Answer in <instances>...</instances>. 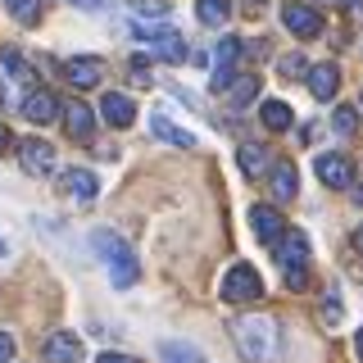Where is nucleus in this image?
I'll return each instance as SVG.
<instances>
[{
  "label": "nucleus",
  "instance_id": "f257e3e1",
  "mask_svg": "<svg viewBox=\"0 0 363 363\" xmlns=\"http://www.w3.org/2000/svg\"><path fill=\"white\" fill-rule=\"evenodd\" d=\"M309 259H313L309 236H304L300 227H286V232H281V241H277V268H281V277H286L291 291H304V286H309Z\"/></svg>",
  "mask_w": 363,
  "mask_h": 363
},
{
  "label": "nucleus",
  "instance_id": "f03ea898",
  "mask_svg": "<svg viewBox=\"0 0 363 363\" xmlns=\"http://www.w3.org/2000/svg\"><path fill=\"white\" fill-rule=\"evenodd\" d=\"M232 336L245 363H268L277 354V323L272 318H241V323H232Z\"/></svg>",
  "mask_w": 363,
  "mask_h": 363
},
{
  "label": "nucleus",
  "instance_id": "7ed1b4c3",
  "mask_svg": "<svg viewBox=\"0 0 363 363\" xmlns=\"http://www.w3.org/2000/svg\"><path fill=\"white\" fill-rule=\"evenodd\" d=\"M91 245H96V255L109 264V281L118 291H128L136 281V255L128 250V241H123L118 232H109V227H100V232L91 236Z\"/></svg>",
  "mask_w": 363,
  "mask_h": 363
},
{
  "label": "nucleus",
  "instance_id": "20e7f679",
  "mask_svg": "<svg viewBox=\"0 0 363 363\" xmlns=\"http://www.w3.org/2000/svg\"><path fill=\"white\" fill-rule=\"evenodd\" d=\"M218 295L227 304H255V300H264V277H259L250 264H232L223 272V286Z\"/></svg>",
  "mask_w": 363,
  "mask_h": 363
},
{
  "label": "nucleus",
  "instance_id": "39448f33",
  "mask_svg": "<svg viewBox=\"0 0 363 363\" xmlns=\"http://www.w3.org/2000/svg\"><path fill=\"white\" fill-rule=\"evenodd\" d=\"M313 173L323 186H336V191H345L350 182H354V164H350L340 150H327V155H318L313 159Z\"/></svg>",
  "mask_w": 363,
  "mask_h": 363
},
{
  "label": "nucleus",
  "instance_id": "423d86ee",
  "mask_svg": "<svg viewBox=\"0 0 363 363\" xmlns=\"http://www.w3.org/2000/svg\"><path fill=\"white\" fill-rule=\"evenodd\" d=\"M136 32H141V37L155 45V55H159V60H168V64H182L191 55L177 28H136Z\"/></svg>",
  "mask_w": 363,
  "mask_h": 363
},
{
  "label": "nucleus",
  "instance_id": "0eeeda50",
  "mask_svg": "<svg viewBox=\"0 0 363 363\" xmlns=\"http://www.w3.org/2000/svg\"><path fill=\"white\" fill-rule=\"evenodd\" d=\"M281 23H286L295 37H318V32H323V14H318L313 5H300V0H295V5H281Z\"/></svg>",
  "mask_w": 363,
  "mask_h": 363
},
{
  "label": "nucleus",
  "instance_id": "6e6552de",
  "mask_svg": "<svg viewBox=\"0 0 363 363\" xmlns=\"http://www.w3.org/2000/svg\"><path fill=\"white\" fill-rule=\"evenodd\" d=\"M18 164H23V173H32V177H50L55 173V150L45 141H23Z\"/></svg>",
  "mask_w": 363,
  "mask_h": 363
},
{
  "label": "nucleus",
  "instance_id": "1a4fd4ad",
  "mask_svg": "<svg viewBox=\"0 0 363 363\" xmlns=\"http://www.w3.org/2000/svg\"><path fill=\"white\" fill-rule=\"evenodd\" d=\"M64 77L73 86H100V77H105V64L96 60V55H73V60H64Z\"/></svg>",
  "mask_w": 363,
  "mask_h": 363
},
{
  "label": "nucleus",
  "instance_id": "9d476101",
  "mask_svg": "<svg viewBox=\"0 0 363 363\" xmlns=\"http://www.w3.org/2000/svg\"><path fill=\"white\" fill-rule=\"evenodd\" d=\"M55 113H60V100H55L50 91H41V86L23 91V118L28 123H50Z\"/></svg>",
  "mask_w": 363,
  "mask_h": 363
},
{
  "label": "nucleus",
  "instance_id": "9b49d317",
  "mask_svg": "<svg viewBox=\"0 0 363 363\" xmlns=\"http://www.w3.org/2000/svg\"><path fill=\"white\" fill-rule=\"evenodd\" d=\"M60 113H64V132L77 136V141H86V136L96 132V113H91V105H82V100H68Z\"/></svg>",
  "mask_w": 363,
  "mask_h": 363
},
{
  "label": "nucleus",
  "instance_id": "f8f14e48",
  "mask_svg": "<svg viewBox=\"0 0 363 363\" xmlns=\"http://www.w3.org/2000/svg\"><path fill=\"white\" fill-rule=\"evenodd\" d=\"M60 186H64V191H68L73 200H82V204L100 196V177H96V173H86V168H64Z\"/></svg>",
  "mask_w": 363,
  "mask_h": 363
},
{
  "label": "nucleus",
  "instance_id": "ddd939ff",
  "mask_svg": "<svg viewBox=\"0 0 363 363\" xmlns=\"http://www.w3.org/2000/svg\"><path fill=\"white\" fill-rule=\"evenodd\" d=\"M250 227H255L259 241H272V245H277L281 232H286V227H281V213L272 209V204H255V209H250Z\"/></svg>",
  "mask_w": 363,
  "mask_h": 363
},
{
  "label": "nucleus",
  "instance_id": "4468645a",
  "mask_svg": "<svg viewBox=\"0 0 363 363\" xmlns=\"http://www.w3.org/2000/svg\"><path fill=\"white\" fill-rule=\"evenodd\" d=\"M336 91H340V73H336V64H313L309 68V96L313 100H336Z\"/></svg>",
  "mask_w": 363,
  "mask_h": 363
},
{
  "label": "nucleus",
  "instance_id": "2eb2a0df",
  "mask_svg": "<svg viewBox=\"0 0 363 363\" xmlns=\"http://www.w3.org/2000/svg\"><path fill=\"white\" fill-rule=\"evenodd\" d=\"M236 164H241L245 177H264V173H272V150H268V145L245 141L241 150H236Z\"/></svg>",
  "mask_w": 363,
  "mask_h": 363
},
{
  "label": "nucleus",
  "instance_id": "dca6fc26",
  "mask_svg": "<svg viewBox=\"0 0 363 363\" xmlns=\"http://www.w3.org/2000/svg\"><path fill=\"white\" fill-rule=\"evenodd\" d=\"M100 113H105V123L109 128H132V118H136V105L123 91H109L105 100H100Z\"/></svg>",
  "mask_w": 363,
  "mask_h": 363
},
{
  "label": "nucleus",
  "instance_id": "f3484780",
  "mask_svg": "<svg viewBox=\"0 0 363 363\" xmlns=\"http://www.w3.org/2000/svg\"><path fill=\"white\" fill-rule=\"evenodd\" d=\"M82 359V340L73 332H55L45 340V363H77Z\"/></svg>",
  "mask_w": 363,
  "mask_h": 363
},
{
  "label": "nucleus",
  "instance_id": "a211bd4d",
  "mask_svg": "<svg viewBox=\"0 0 363 363\" xmlns=\"http://www.w3.org/2000/svg\"><path fill=\"white\" fill-rule=\"evenodd\" d=\"M268 191H272L277 200H295V164H291V159L272 164V173H268Z\"/></svg>",
  "mask_w": 363,
  "mask_h": 363
},
{
  "label": "nucleus",
  "instance_id": "6ab92c4d",
  "mask_svg": "<svg viewBox=\"0 0 363 363\" xmlns=\"http://www.w3.org/2000/svg\"><path fill=\"white\" fill-rule=\"evenodd\" d=\"M150 128H155V136H159V141H168V145H182V150H196V136H191V132H182L177 123H168L164 113H150Z\"/></svg>",
  "mask_w": 363,
  "mask_h": 363
},
{
  "label": "nucleus",
  "instance_id": "aec40b11",
  "mask_svg": "<svg viewBox=\"0 0 363 363\" xmlns=\"http://www.w3.org/2000/svg\"><path fill=\"white\" fill-rule=\"evenodd\" d=\"M259 118H264V128H268V132H286L291 123H295V109L286 105V100H264Z\"/></svg>",
  "mask_w": 363,
  "mask_h": 363
},
{
  "label": "nucleus",
  "instance_id": "412c9836",
  "mask_svg": "<svg viewBox=\"0 0 363 363\" xmlns=\"http://www.w3.org/2000/svg\"><path fill=\"white\" fill-rule=\"evenodd\" d=\"M196 14L204 28H223L232 18V0H196Z\"/></svg>",
  "mask_w": 363,
  "mask_h": 363
},
{
  "label": "nucleus",
  "instance_id": "4be33fe9",
  "mask_svg": "<svg viewBox=\"0 0 363 363\" xmlns=\"http://www.w3.org/2000/svg\"><path fill=\"white\" fill-rule=\"evenodd\" d=\"M159 359L164 363H209L196 345H182V340H164V345H159Z\"/></svg>",
  "mask_w": 363,
  "mask_h": 363
},
{
  "label": "nucleus",
  "instance_id": "5701e85b",
  "mask_svg": "<svg viewBox=\"0 0 363 363\" xmlns=\"http://www.w3.org/2000/svg\"><path fill=\"white\" fill-rule=\"evenodd\" d=\"M227 96H232V105H236V109L250 105V100L259 96V77H250V73H245V77H236V86L227 91Z\"/></svg>",
  "mask_w": 363,
  "mask_h": 363
},
{
  "label": "nucleus",
  "instance_id": "b1692460",
  "mask_svg": "<svg viewBox=\"0 0 363 363\" xmlns=\"http://www.w3.org/2000/svg\"><path fill=\"white\" fill-rule=\"evenodd\" d=\"M5 9H9V18H18V23L41 18V0H5Z\"/></svg>",
  "mask_w": 363,
  "mask_h": 363
},
{
  "label": "nucleus",
  "instance_id": "393cba45",
  "mask_svg": "<svg viewBox=\"0 0 363 363\" xmlns=\"http://www.w3.org/2000/svg\"><path fill=\"white\" fill-rule=\"evenodd\" d=\"M236 55H241V41H236V37H223L218 45H213V68H232Z\"/></svg>",
  "mask_w": 363,
  "mask_h": 363
},
{
  "label": "nucleus",
  "instance_id": "a878e982",
  "mask_svg": "<svg viewBox=\"0 0 363 363\" xmlns=\"http://www.w3.org/2000/svg\"><path fill=\"white\" fill-rule=\"evenodd\" d=\"M0 64H5V73H9V77H14V82H28V77H32V68H28V64H23V55L14 50V45H9V50H5V55H0Z\"/></svg>",
  "mask_w": 363,
  "mask_h": 363
},
{
  "label": "nucleus",
  "instance_id": "bb28decb",
  "mask_svg": "<svg viewBox=\"0 0 363 363\" xmlns=\"http://www.w3.org/2000/svg\"><path fill=\"white\" fill-rule=\"evenodd\" d=\"M236 77H241L236 68H213V73H209V91H213V96H227V91L236 86Z\"/></svg>",
  "mask_w": 363,
  "mask_h": 363
},
{
  "label": "nucleus",
  "instance_id": "cd10ccee",
  "mask_svg": "<svg viewBox=\"0 0 363 363\" xmlns=\"http://www.w3.org/2000/svg\"><path fill=\"white\" fill-rule=\"evenodd\" d=\"M332 128H336L340 136H354V128H359V109H354V105H340L336 118H332Z\"/></svg>",
  "mask_w": 363,
  "mask_h": 363
},
{
  "label": "nucleus",
  "instance_id": "c85d7f7f",
  "mask_svg": "<svg viewBox=\"0 0 363 363\" xmlns=\"http://www.w3.org/2000/svg\"><path fill=\"white\" fill-rule=\"evenodd\" d=\"M168 0H132V14H141V18H168Z\"/></svg>",
  "mask_w": 363,
  "mask_h": 363
},
{
  "label": "nucleus",
  "instance_id": "c756f323",
  "mask_svg": "<svg viewBox=\"0 0 363 363\" xmlns=\"http://www.w3.org/2000/svg\"><path fill=\"white\" fill-rule=\"evenodd\" d=\"M277 68H281V77H286V82H295L300 73H309V64H304L300 55H281V60H277Z\"/></svg>",
  "mask_w": 363,
  "mask_h": 363
},
{
  "label": "nucleus",
  "instance_id": "7c9ffc66",
  "mask_svg": "<svg viewBox=\"0 0 363 363\" xmlns=\"http://www.w3.org/2000/svg\"><path fill=\"white\" fill-rule=\"evenodd\" d=\"M323 323H327V327H336V323H340V295H336V286L323 295Z\"/></svg>",
  "mask_w": 363,
  "mask_h": 363
},
{
  "label": "nucleus",
  "instance_id": "2f4dec72",
  "mask_svg": "<svg viewBox=\"0 0 363 363\" xmlns=\"http://www.w3.org/2000/svg\"><path fill=\"white\" fill-rule=\"evenodd\" d=\"M128 68H132V82H150V60L145 55H132Z\"/></svg>",
  "mask_w": 363,
  "mask_h": 363
},
{
  "label": "nucleus",
  "instance_id": "473e14b6",
  "mask_svg": "<svg viewBox=\"0 0 363 363\" xmlns=\"http://www.w3.org/2000/svg\"><path fill=\"white\" fill-rule=\"evenodd\" d=\"M9 359H14V336L0 332V363H9Z\"/></svg>",
  "mask_w": 363,
  "mask_h": 363
},
{
  "label": "nucleus",
  "instance_id": "72a5a7b5",
  "mask_svg": "<svg viewBox=\"0 0 363 363\" xmlns=\"http://www.w3.org/2000/svg\"><path fill=\"white\" fill-rule=\"evenodd\" d=\"M264 5H268V0H245V18H259V14H264Z\"/></svg>",
  "mask_w": 363,
  "mask_h": 363
},
{
  "label": "nucleus",
  "instance_id": "f704fd0d",
  "mask_svg": "<svg viewBox=\"0 0 363 363\" xmlns=\"http://www.w3.org/2000/svg\"><path fill=\"white\" fill-rule=\"evenodd\" d=\"M336 5H340V9H350V14H359V18H363V0H336Z\"/></svg>",
  "mask_w": 363,
  "mask_h": 363
},
{
  "label": "nucleus",
  "instance_id": "c9c22d12",
  "mask_svg": "<svg viewBox=\"0 0 363 363\" xmlns=\"http://www.w3.org/2000/svg\"><path fill=\"white\" fill-rule=\"evenodd\" d=\"M96 363H136V359H132V354H100Z\"/></svg>",
  "mask_w": 363,
  "mask_h": 363
},
{
  "label": "nucleus",
  "instance_id": "e433bc0d",
  "mask_svg": "<svg viewBox=\"0 0 363 363\" xmlns=\"http://www.w3.org/2000/svg\"><path fill=\"white\" fill-rule=\"evenodd\" d=\"M68 5H77V9H105V0H68Z\"/></svg>",
  "mask_w": 363,
  "mask_h": 363
},
{
  "label": "nucleus",
  "instance_id": "4c0bfd02",
  "mask_svg": "<svg viewBox=\"0 0 363 363\" xmlns=\"http://www.w3.org/2000/svg\"><path fill=\"white\" fill-rule=\"evenodd\" d=\"M354 354L363 359V327H359V332H354Z\"/></svg>",
  "mask_w": 363,
  "mask_h": 363
},
{
  "label": "nucleus",
  "instance_id": "58836bf2",
  "mask_svg": "<svg viewBox=\"0 0 363 363\" xmlns=\"http://www.w3.org/2000/svg\"><path fill=\"white\" fill-rule=\"evenodd\" d=\"M354 250L363 255V227H354Z\"/></svg>",
  "mask_w": 363,
  "mask_h": 363
},
{
  "label": "nucleus",
  "instance_id": "ea45409f",
  "mask_svg": "<svg viewBox=\"0 0 363 363\" xmlns=\"http://www.w3.org/2000/svg\"><path fill=\"white\" fill-rule=\"evenodd\" d=\"M5 145H9V128H5V123H0V150H5Z\"/></svg>",
  "mask_w": 363,
  "mask_h": 363
},
{
  "label": "nucleus",
  "instance_id": "a19ab883",
  "mask_svg": "<svg viewBox=\"0 0 363 363\" xmlns=\"http://www.w3.org/2000/svg\"><path fill=\"white\" fill-rule=\"evenodd\" d=\"M359 109H363V96H359Z\"/></svg>",
  "mask_w": 363,
  "mask_h": 363
}]
</instances>
